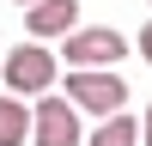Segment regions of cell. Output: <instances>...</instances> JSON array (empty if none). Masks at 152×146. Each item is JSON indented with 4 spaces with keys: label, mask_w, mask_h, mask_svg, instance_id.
<instances>
[{
    "label": "cell",
    "mask_w": 152,
    "mask_h": 146,
    "mask_svg": "<svg viewBox=\"0 0 152 146\" xmlns=\"http://www.w3.org/2000/svg\"><path fill=\"white\" fill-rule=\"evenodd\" d=\"M61 55H67L73 73H104V67H116V61L128 55V36H122V31H104V24H79V31L61 43Z\"/></svg>",
    "instance_id": "cell-1"
},
{
    "label": "cell",
    "mask_w": 152,
    "mask_h": 146,
    "mask_svg": "<svg viewBox=\"0 0 152 146\" xmlns=\"http://www.w3.org/2000/svg\"><path fill=\"white\" fill-rule=\"evenodd\" d=\"M67 104L110 122V116H122V104H128V79H122V73H67Z\"/></svg>",
    "instance_id": "cell-2"
},
{
    "label": "cell",
    "mask_w": 152,
    "mask_h": 146,
    "mask_svg": "<svg viewBox=\"0 0 152 146\" xmlns=\"http://www.w3.org/2000/svg\"><path fill=\"white\" fill-rule=\"evenodd\" d=\"M0 79L12 85V97H43L49 79H55V55L43 43H18L6 61H0Z\"/></svg>",
    "instance_id": "cell-3"
},
{
    "label": "cell",
    "mask_w": 152,
    "mask_h": 146,
    "mask_svg": "<svg viewBox=\"0 0 152 146\" xmlns=\"http://www.w3.org/2000/svg\"><path fill=\"white\" fill-rule=\"evenodd\" d=\"M31 140L37 146H79V110L67 97H37L31 110Z\"/></svg>",
    "instance_id": "cell-4"
},
{
    "label": "cell",
    "mask_w": 152,
    "mask_h": 146,
    "mask_svg": "<svg viewBox=\"0 0 152 146\" xmlns=\"http://www.w3.org/2000/svg\"><path fill=\"white\" fill-rule=\"evenodd\" d=\"M24 31H31V43H49V36L67 43V36L79 31V0H37V6L24 12Z\"/></svg>",
    "instance_id": "cell-5"
},
{
    "label": "cell",
    "mask_w": 152,
    "mask_h": 146,
    "mask_svg": "<svg viewBox=\"0 0 152 146\" xmlns=\"http://www.w3.org/2000/svg\"><path fill=\"white\" fill-rule=\"evenodd\" d=\"M31 140V110L24 97H0V146H24Z\"/></svg>",
    "instance_id": "cell-6"
},
{
    "label": "cell",
    "mask_w": 152,
    "mask_h": 146,
    "mask_svg": "<svg viewBox=\"0 0 152 146\" xmlns=\"http://www.w3.org/2000/svg\"><path fill=\"white\" fill-rule=\"evenodd\" d=\"M134 134H140V122H134V116H110V122H97V128H91V140H85V146H134Z\"/></svg>",
    "instance_id": "cell-7"
},
{
    "label": "cell",
    "mask_w": 152,
    "mask_h": 146,
    "mask_svg": "<svg viewBox=\"0 0 152 146\" xmlns=\"http://www.w3.org/2000/svg\"><path fill=\"white\" fill-rule=\"evenodd\" d=\"M140 146H152V110L140 116Z\"/></svg>",
    "instance_id": "cell-8"
},
{
    "label": "cell",
    "mask_w": 152,
    "mask_h": 146,
    "mask_svg": "<svg viewBox=\"0 0 152 146\" xmlns=\"http://www.w3.org/2000/svg\"><path fill=\"white\" fill-rule=\"evenodd\" d=\"M140 55L152 61V24H146V31H140Z\"/></svg>",
    "instance_id": "cell-9"
},
{
    "label": "cell",
    "mask_w": 152,
    "mask_h": 146,
    "mask_svg": "<svg viewBox=\"0 0 152 146\" xmlns=\"http://www.w3.org/2000/svg\"><path fill=\"white\" fill-rule=\"evenodd\" d=\"M18 6H37V0H18Z\"/></svg>",
    "instance_id": "cell-10"
}]
</instances>
